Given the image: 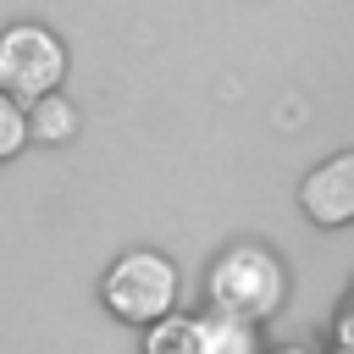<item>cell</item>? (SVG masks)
Listing matches in <instances>:
<instances>
[{
	"label": "cell",
	"mask_w": 354,
	"mask_h": 354,
	"mask_svg": "<svg viewBox=\"0 0 354 354\" xmlns=\"http://www.w3.org/2000/svg\"><path fill=\"white\" fill-rule=\"evenodd\" d=\"M288 293H293V277H288V260L260 243V238H238L227 243L210 271H205V304L227 310V315H243L254 326L277 321L288 310Z\"/></svg>",
	"instance_id": "obj_1"
},
{
	"label": "cell",
	"mask_w": 354,
	"mask_h": 354,
	"mask_svg": "<svg viewBox=\"0 0 354 354\" xmlns=\"http://www.w3.org/2000/svg\"><path fill=\"white\" fill-rule=\"evenodd\" d=\"M100 304L111 310V321L149 332L155 321L177 315V304H183V271L160 249H122L105 266V277H100Z\"/></svg>",
	"instance_id": "obj_2"
},
{
	"label": "cell",
	"mask_w": 354,
	"mask_h": 354,
	"mask_svg": "<svg viewBox=\"0 0 354 354\" xmlns=\"http://www.w3.org/2000/svg\"><path fill=\"white\" fill-rule=\"evenodd\" d=\"M66 83V39L50 22H11L0 28V88L22 105L55 94Z\"/></svg>",
	"instance_id": "obj_3"
},
{
	"label": "cell",
	"mask_w": 354,
	"mask_h": 354,
	"mask_svg": "<svg viewBox=\"0 0 354 354\" xmlns=\"http://www.w3.org/2000/svg\"><path fill=\"white\" fill-rule=\"evenodd\" d=\"M299 210L310 227L321 232H343L354 227V149H337L326 160H315L299 183Z\"/></svg>",
	"instance_id": "obj_4"
},
{
	"label": "cell",
	"mask_w": 354,
	"mask_h": 354,
	"mask_svg": "<svg viewBox=\"0 0 354 354\" xmlns=\"http://www.w3.org/2000/svg\"><path fill=\"white\" fill-rule=\"evenodd\" d=\"M194 315H199V348H205V354H266L254 321L227 315V310H216V304H205V310H194Z\"/></svg>",
	"instance_id": "obj_5"
},
{
	"label": "cell",
	"mask_w": 354,
	"mask_h": 354,
	"mask_svg": "<svg viewBox=\"0 0 354 354\" xmlns=\"http://www.w3.org/2000/svg\"><path fill=\"white\" fill-rule=\"evenodd\" d=\"M77 127H83V116H77V105H72L61 88L28 105V138H33V144L61 149V144H72V138H77Z\"/></svg>",
	"instance_id": "obj_6"
},
{
	"label": "cell",
	"mask_w": 354,
	"mask_h": 354,
	"mask_svg": "<svg viewBox=\"0 0 354 354\" xmlns=\"http://www.w3.org/2000/svg\"><path fill=\"white\" fill-rule=\"evenodd\" d=\"M144 354H205L199 348V315L194 310H177V315L155 321L144 332Z\"/></svg>",
	"instance_id": "obj_7"
},
{
	"label": "cell",
	"mask_w": 354,
	"mask_h": 354,
	"mask_svg": "<svg viewBox=\"0 0 354 354\" xmlns=\"http://www.w3.org/2000/svg\"><path fill=\"white\" fill-rule=\"evenodd\" d=\"M28 144H33V138H28V105H22L17 94L0 88V166L17 160Z\"/></svg>",
	"instance_id": "obj_8"
},
{
	"label": "cell",
	"mask_w": 354,
	"mask_h": 354,
	"mask_svg": "<svg viewBox=\"0 0 354 354\" xmlns=\"http://www.w3.org/2000/svg\"><path fill=\"white\" fill-rule=\"evenodd\" d=\"M266 354H315L310 343H282V348H266Z\"/></svg>",
	"instance_id": "obj_9"
},
{
	"label": "cell",
	"mask_w": 354,
	"mask_h": 354,
	"mask_svg": "<svg viewBox=\"0 0 354 354\" xmlns=\"http://www.w3.org/2000/svg\"><path fill=\"white\" fill-rule=\"evenodd\" d=\"M348 321H354V315H348Z\"/></svg>",
	"instance_id": "obj_10"
}]
</instances>
